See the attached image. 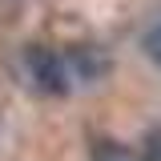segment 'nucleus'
Masks as SVG:
<instances>
[{
	"mask_svg": "<svg viewBox=\"0 0 161 161\" xmlns=\"http://www.w3.org/2000/svg\"><path fill=\"white\" fill-rule=\"evenodd\" d=\"M28 73H32V80H36L40 93H53V97H64V93H69V73H64V60H60L53 48L32 44V48H28Z\"/></svg>",
	"mask_w": 161,
	"mask_h": 161,
	"instance_id": "obj_1",
	"label": "nucleus"
},
{
	"mask_svg": "<svg viewBox=\"0 0 161 161\" xmlns=\"http://www.w3.org/2000/svg\"><path fill=\"white\" fill-rule=\"evenodd\" d=\"M145 53H149V57L161 64V24H153V28L145 32Z\"/></svg>",
	"mask_w": 161,
	"mask_h": 161,
	"instance_id": "obj_2",
	"label": "nucleus"
},
{
	"mask_svg": "<svg viewBox=\"0 0 161 161\" xmlns=\"http://www.w3.org/2000/svg\"><path fill=\"white\" fill-rule=\"evenodd\" d=\"M145 161H161V125L145 137Z\"/></svg>",
	"mask_w": 161,
	"mask_h": 161,
	"instance_id": "obj_3",
	"label": "nucleus"
},
{
	"mask_svg": "<svg viewBox=\"0 0 161 161\" xmlns=\"http://www.w3.org/2000/svg\"><path fill=\"white\" fill-rule=\"evenodd\" d=\"M97 161H125V153H113V149H101Z\"/></svg>",
	"mask_w": 161,
	"mask_h": 161,
	"instance_id": "obj_4",
	"label": "nucleus"
}]
</instances>
